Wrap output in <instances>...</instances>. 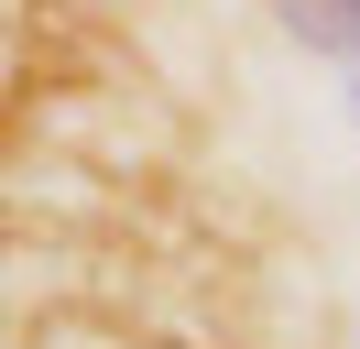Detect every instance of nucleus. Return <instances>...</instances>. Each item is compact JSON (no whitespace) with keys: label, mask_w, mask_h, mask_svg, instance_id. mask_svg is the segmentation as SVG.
Listing matches in <instances>:
<instances>
[{"label":"nucleus","mask_w":360,"mask_h":349,"mask_svg":"<svg viewBox=\"0 0 360 349\" xmlns=\"http://www.w3.org/2000/svg\"><path fill=\"white\" fill-rule=\"evenodd\" d=\"M262 11H273V33H284L295 55L360 65V0H262Z\"/></svg>","instance_id":"f257e3e1"},{"label":"nucleus","mask_w":360,"mask_h":349,"mask_svg":"<svg viewBox=\"0 0 360 349\" xmlns=\"http://www.w3.org/2000/svg\"><path fill=\"white\" fill-rule=\"evenodd\" d=\"M349 120H360V65H349Z\"/></svg>","instance_id":"f03ea898"}]
</instances>
